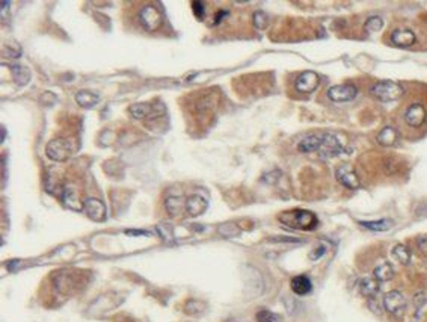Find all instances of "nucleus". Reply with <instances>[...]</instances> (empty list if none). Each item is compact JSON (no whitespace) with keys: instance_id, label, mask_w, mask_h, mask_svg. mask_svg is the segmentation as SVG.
<instances>
[{"instance_id":"9d476101","label":"nucleus","mask_w":427,"mask_h":322,"mask_svg":"<svg viewBox=\"0 0 427 322\" xmlns=\"http://www.w3.org/2000/svg\"><path fill=\"white\" fill-rule=\"evenodd\" d=\"M384 307L392 314H400L406 308V299L398 290H391L384 296Z\"/></svg>"},{"instance_id":"0eeeda50","label":"nucleus","mask_w":427,"mask_h":322,"mask_svg":"<svg viewBox=\"0 0 427 322\" xmlns=\"http://www.w3.org/2000/svg\"><path fill=\"white\" fill-rule=\"evenodd\" d=\"M139 22L148 32H154V31L158 29V26L162 23V16L157 11V8H154L152 5H148V7L140 10Z\"/></svg>"},{"instance_id":"7c9ffc66","label":"nucleus","mask_w":427,"mask_h":322,"mask_svg":"<svg viewBox=\"0 0 427 322\" xmlns=\"http://www.w3.org/2000/svg\"><path fill=\"white\" fill-rule=\"evenodd\" d=\"M192 8H194V14H195L200 20H202V19H204V14H206L204 4H202V2H194V4H192Z\"/></svg>"},{"instance_id":"f03ea898","label":"nucleus","mask_w":427,"mask_h":322,"mask_svg":"<svg viewBox=\"0 0 427 322\" xmlns=\"http://www.w3.org/2000/svg\"><path fill=\"white\" fill-rule=\"evenodd\" d=\"M280 221L294 230H314L318 224L317 216L310 210H288L280 215Z\"/></svg>"},{"instance_id":"f3484780","label":"nucleus","mask_w":427,"mask_h":322,"mask_svg":"<svg viewBox=\"0 0 427 322\" xmlns=\"http://www.w3.org/2000/svg\"><path fill=\"white\" fill-rule=\"evenodd\" d=\"M62 200H64V203H65L70 209L82 210V209L84 207V203L80 201L77 192H76V191L72 189V186H70V185L64 189V192H62Z\"/></svg>"},{"instance_id":"bb28decb","label":"nucleus","mask_w":427,"mask_h":322,"mask_svg":"<svg viewBox=\"0 0 427 322\" xmlns=\"http://www.w3.org/2000/svg\"><path fill=\"white\" fill-rule=\"evenodd\" d=\"M257 322H281V317L269 310H260L257 313Z\"/></svg>"},{"instance_id":"c756f323","label":"nucleus","mask_w":427,"mask_h":322,"mask_svg":"<svg viewBox=\"0 0 427 322\" xmlns=\"http://www.w3.org/2000/svg\"><path fill=\"white\" fill-rule=\"evenodd\" d=\"M254 23L255 26H257L258 29H263L268 23V16L263 13V11H257L254 14Z\"/></svg>"},{"instance_id":"20e7f679","label":"nucleus","mask_w":427,"mask_h":322,"mask_svg":"<svg viewBox=\"0 0 427 322\" xmlns=\"http://www.w3.org/2000/svg\"><path fill=\"white\" fill-rule=\"evenodd\" d=\"M72 151H74V147L71 141L65 138L53 139L47 145V156L52 160H54V162H64V160H66L72 154Z\"/></svg>"},{"instance_id":"7ed1b4c3","label":"nucleus","mask_w":427,"mask_h":322,"mask_svg":"<svg viewBox=\"0 0 427 322\" xmlns=\"http://www.w3.org/2000/svg\"><path fill=\"white\" fill-rule=\"evenodd\" d=\"M403 94H404V88L400 84L392 82V80H384V82L373 84L370 88V96L384 103L397 100Z\"/></svg>"},{"instance_id":"423d86ee","label":"nucleus","mask_w":427,"mask_h":322,"mask_svg":"<svg viewBox=\"0 0 427 322\" xmlns=\"http://www.w3.org/2000/svg\"><path fill=\"white\" fill-rule=\"evenodd\" d=\"M318 82H320V77H318L317 73H314V71H304L296 79L294 88L300 94H311L318 87Z\"/></svg>"},{"instance_id":"f257e3e1","label":"nucleus","mask_w":427,"mask_h":322,"mask_svg":"<svg viewBox=\"0 0 427 322\" xmlns=\"http://www.w3.org/2000/svg\"><path fill=\"white\" fill-rule=\"evenodd\" d=\"M398 123L404 132H421L427 126V103L412 99L400 109Z\"/></svg>"},{"instance_id":"39448f33","label":"nucleus","mask_w":427,"mask_h":322,"mask_svg":"<svg viewBox=\"0 0 427 322\" xmlns=\"http://www.w3.org/2000/svg\"><path fill=\"white\" fill-rule=\"evenodd\" d=\"M328 99L335 103L350 102L358 96V88L355 85H335L328 90Z\"/></svg>"},{"instance_id":"4468645a","label":"nucleus","mask_w":427,"mask_h":322,"mask_svg":"<svg viewBox=\"0 0 427 322\" xmlns=\"http://www.w3.org/2000/svg\"><path fill=\"white\" fill-rule=\"evenodd\" d=\"M290 286H292V290L296 295H300V296L310 293L311 289H312V283H311V280L306 275H296V277H293L292 281H290Z\"/></svg>"},{"instance_id":"9b49d317","label":"nucleus","mask_w":427,"mask_h":322,"mask_svg":"<svg viewBox=\"0 0 427 322\" xmlns=\"http://www.w3.org/2000/svg\"><path fill=\"white\" fill-rule=\"evenodd\" d=\"M84 212L94 221H104L106 219V206L98 198H88L84 200Z\"/></svg>"},{"instance_id":"5701e85b","label":"nucleus","mask_w":427,"mask_h":322,"mask_svg":"<svg viewBox=\"0 0 427 322\" xmlns=\"http://www.w3.org/2000/svg\"><path fill=\"white\" fill-rule=\"evenodd\" d=\"M362 227L373 230V231H385L388 228H391L392 221L391 219H379V221H361L360 222Z\"/></svg>"},{"instance_id":"6ab92c4d","label":"nucleus","mask_w":427,"mask_h":322,"mask_svg":"<svg viewBox=\"0 0 427 322\" xmlns=\"http://www.w3.org/2000/svg\"><path fill=\"white\" fill-rule=\"evenodd\" d=\"M76 102L82 106V108H94L98 102H100V97L91 91H78L76 94Z\"/></svg>"},{"instance_id":"4be33fe9","label":"nucleus","mask_w":427,"mask_h":322,"mask_svg":"<svg viewBox=\"0 0 427 322\" xmlns=\"http://www.w3.org/2000/svg\"><path fill=\"white\" fill-rule=\"evenodd\" d=\"M373 275L378 281H390L394 277V269L390 263H382L373 271Z\"/></svg>"},{"instance_id":"393cba45","label":"nucleus","mask_w":427,"mask_h":322,"mask_svg":"<svg viewBox=\"0 0 427 322\" xmlns=\"http://www.w3.org/2000/svg\"><path fill=\"white\" fill-rule=\"evenodd\" d=\"M392 256H394L402 265H408L409 260H410V253H409V250H408L404 245H402V244H398V245H396V247L392 248Z\"/></svg>"},{"instance_id":"aec40b11","label":"nucleus","mask_w":427,"mask_h":322,"mask_svg":"<svg viewBox=\"0 0 427 322\" xmlns=\"http://www.w3.org/2000/svg\"><path fill=\"white\" fill-rule=\"evenodd\" d=\"M360 292L364 296H374L379 292V281L372 277H366L360 281Z\"/></svg>"},{"instance_id":"2eb2a0df","label":"nucleus","mask_w":427,"mask_h":322,"mask_svg":"<svg viewBox=\"0 0 427 322\" xmlns=\"http://www.w3.org/2000/svg\"><path fill=\"white\" fill-rule=\"evenodd\" d=\"M322 136L323 135H310L306 138H304L299 145H298V150L300 153H314V151H318L320 150V145H322Z\"/></svg>"},{"instance_id":"f704fd0d","label":"nucleus","mask_w":427,"mask_h":322,"mask_svg":"<svg viewBox=\"0 0 427 322\" xmlns=\"http://www.w3.org/2000/svg\"><path fill=\"white\" fill-rule=\"evenodd\" d=\"M127 234H144V236H150V233L148 231H127Z\"/></svg>"},{"instance_id":"1a4fd4ad","label":"nucleus","mask_w":427,"mask_h":322,"mask_svg":"<svg viewBox=\"0 0 427 322\" xmlns=\"http://www.w3.org/2000/svg\"><path fill=\"white\" fill-rule=\"evenodd\" d=\"M343 151V145L338 141V138L332 133H323L322 145L318 150L320 157H334Z\"/></svg>"},{"instance_id":"a211bd4d","label":"nucleus","mask_w":427,"mask_h":322,"mask_svg":"<svg viewBox=\"0 0 427 322\" xmlns=\"http://www.w3.org/2000/svg\"><path fill=\"white\" fill-rule=\"evenodd\" d=\"M378 142L380 144V145H394L396 142H397V139H398V130L397 129H394V127H391V126H388V127H384L379 133H378Z\"/></svg>"},{"instance_id":"f8f14e48","label":"nucleus","mask_w":427,"mask_h":322,"mask_svg":"<svg viewBox=\"0 0 427 322\" xmlns=\"http://www.w3.org/2000/svg\"><path fill=\"white\" fill-rule=\"evenodd\" d=\"M391 43L397 47H402V49H406V47H412L415 43H416V35L409 31V29H396L392 34H391Z\"/></svg>"},{"instance_id":"473e14b6","label":"nucleus","mask_w":427,"mask_h":322,"mask_svg":"<svg viewBox=\"0 0 427 322\" xmlns=\"http://www.w3.org/2000/svg\"><path fill=\"white\" fill-rule=\"evenodd\" d=\"M323 254H324V247H318V250L314 251V254H311V259L316 260V259H318V257L323 256Z\"/></svg>"},{"instance_id":"412c9836","label":"nucleus","mask_w":427,"mask_h":322,"mask_svg":"<svg viewBox=\"0 0 427 322\" xmlns=\"http://www.w3.org/2000/svg\"><path fill=\"white\" fill-rule=\"evenodd\" d=\"M12 77L18 85H26L30 80V71L23 65H12Z\"/></svg>"},{"instance_id":"2f4dec72","label":"nucleus","mask_w":427,"mask_h":322,"mask_svg":"<svg viewBox=\"0 0 427 322\" xmlns=\"http://www.w3.org/2000/svg\"><path fill=\"white\" fill-rule=\"evenodd\" d=\"M272 240H275V242H300L299 239H294V237H274Z\"/></svg>"},{"instance_id":"6e6552de","label":"nucleus","mask_w":427,"mask_h":322,"mask_svg":"<svg viewBox=\"0 0 427 322\" xmlns=\"http://www.w3.org/2000/svg\"><path fill=\"white\" fill-rule=\"evenodd\" d=\"M335 176H336V180L343 186H346L348 189H358L361 186V180H360L356 171L349 165L338 167L335 171Z\"/></svg>"},{"instance_id":"a878e982","label":"nucleus","mask_w":427,"mask_h":322,"mask_svg":"<svg viewBox=\"0 0 427 322\" xmlns=\"http://www.w3.org/2000/svg\"><path fill=\"white\" fill-rule=\"evenodd\" d=\"M157 231H158V234L162 236V239H163V240H166V242H170V240L174 239L172 227H170L169 224H166V222L158 224V225H157Z\"/></svg>"},{"instance_id":"cd10ccee","label":"nucleus","mask_w":427,"mask_h":322,"mask_svg":"<svg viewBox=\"0 0 427 322\" xmlns=\"http://www.w3.org/2000/svg\"><path fill=\"white\" fill-rule=\"evenodd\" d=\"M382 25H384L382 19L378 17V16H373V17H370V19L367 20V23H366V31H367V32H378V31L382 29Z\"/></svg>"},{"instance_id":"72a5a7b5","label":"nucleus","mask_w":427,"mask_h":322,"mask_svg":"<svg viewBox=\"0 0 427 322\" xmlns=\"http://www.w3.org/2000/svg\"><path fill=\"white\" fill-rule=\"evenodd\" d=\"M418 245H420V248H421L422 251H427V237L420 239V240H418Z\"/></svg>"},{"instance_id":"c85d7f7f","label":"nucleus","mask_w":427,"mask_h":322,"mask_svg":"<svg viewBox=\"0 0 427 322\" xmlns=\"http://www.w3.org/2000/svg\"><path fill=\"white\" fill-rule=\"evenodd\" d=\"M219 233L222 236H225V237H231V236H237L240 233V230H238V227L236 224L228 222V224H224V225L219 227Z\"/></svg>"},{"instance_id":"b1692460","label":"nucleus","mask_w":427,"mask_h":322,"mask_svg":"<svg viewBox=\"0 0 427 322\" xmlns=\"http://www.w3.org/2000/svg\"><path fill=\"white\" fill-rule=\"evenodd\" d=\"M166 210L172 215V216H177L182 213L183 210V200L180 197H169L166 198Z\"/></svg>"},{"instance_id":"dca6fc26","label":"nucleus","mask_w":427,"mask_h":322,"mask_svg":"<svg viewBox=\"0 0 427 322\" xmlns=\"http://www.w3.org/2000/svg\"><path fill=\"white\" fill-rule=\"evenodd\" d=\"M130 115L136 120H144V118H150V117H154L157 115L154 112V108L151 106V103H138V105H133L130 106L128 109Z\"/></svg>"},{"instance_id":"ddd939ff","label":"nucleus","mask_w":427,"mask_h":322,"mask_svg":"<svg viewBox=\"0 0 427 322\" xmlns=\"http://www.w3.org/2000/svg\"><path fill=\"white\" fill-rule=\"evenodd\" d=\"M184 207H186V210H188L189 215L198 216V215H201V213L206 212V209H207V200L202 198L201 195H192V197H189V198L186 200Z\"/></svg>"}]
</instances>
